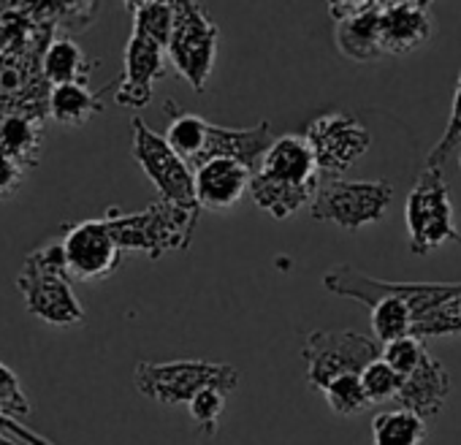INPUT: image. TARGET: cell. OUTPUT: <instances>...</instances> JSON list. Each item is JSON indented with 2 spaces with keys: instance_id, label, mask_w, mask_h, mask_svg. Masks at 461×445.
I'll return each instance as SVG.
<instances>
[{
  "instance_id": "603a6c76",
  "label": "cell",
  "mask_w": 461,
  "mask_h": 445,
  "mask_svg": "<svg viewBox=\"0 0 461 445\" xmlns=\"http://www.w3.org/2000/svg\"><path fill=\"white\" fill-rule=\"evenodd\" d=\"M412 326L415 321L404 302L393 296H383L372 304V331L380 345L396 342L402 337H412Z\"/></svg>"
},
{
  "instance_id": "cb8c5ba5",
  "label": "cell",
  "mask_w": 461,
  "mask_h": 445,
  "mask_svg": "<svg viewBox=\"0 0 461 445\" xmlns=\"http://www.w3.org/2000/svg\"><path fill=\"white\" fill-rule=\"evenodd\" d=\"M131 17H133V28L144 31L147 36H152L155 41H160L168 50V39L174 31V4L171 0H139V4H125Z\"/></svg>"
},
{
  "instance_id": "7402d4cb",
  "label": "cell",
  "mask_w": 461,
  "mask_h": 445,
  "mask_svg": "<svg viewBox=\"0 0 461 445\" xmlns=\"http://www.w3.org/2000/svg\"><path fill=\"white\" fill-rule=\"evenodd\" d=\"M166 112H174V104H171V101L166 104ZM206 125H209V123H206L203 117H198V114H193V112H182V109H176V112L171 114V120H168L166 141L171 144V150H174L182 160H187L190 168L195 166V160H198V155H201V150H203Z\"/></svg>"
},
{
  "instance_id": "30bf717a",
  "label": "cell",
  "mask_w": 461,
  "mask_h": 445,
  "mask_svg": "<svg viewBox=\"0 0 461 445\" xmlns=\"http://www.w3.org/2000/svg\"><path fill=\"white\" fill-rule=\"evenodd\" d=\"M133 158L144 168V174L152 179L163 201L179 204V206H198L195 201V174L182 160L166 136L155 133L141 117H133Z\"/></svg>"
},
{
  "instance_id": "4fadbf2b",
  "label": "cell",
  "mask_w": 461,
  "mask_h": 445,
  "mask_svg": "<svg viewBox=\"0 0 461 445\" xmlns=\"http://www.w3.org/2000/svg\"><path fill=\"white\" fill-rule=\"evenodd\" d=\"M380 12L383 0H337L329 6L334 20V41L345 58L356 63H372L383 58Z\"/></svg>"
},
{
  "instance_id": "d6986e66",
  "label": "cell",
  "mask_w": 461,
  "mask_h": 445,
  "mask_svg": "<svg viewBox=\"0 0 461 445\" xmlns=\"http://www.w3.org/2000/svg\"><path fill=\"white\" fill-rule=\"evenodd\" d=\"M95 63L85 58V52L79 50V44L68 36H58L50 50L44 52L41 60V74L47 79L50 87H60V85H87L90 74H93Z\"/></svg>"
},
{
  "instance_id": "d4e9b609",
  "label": "cell",
  "mask_w": 461,
  "mask_h": 445,
  "mask_svg": "<svg viewBox=\"0 0 461 445\" xmlns=\"http://www.w3.org/2000/svg\"><path fill=\"white\" fill-rule=\"evenodd\" d=\"M323 396L339 415H356L369 407V399L361 386V375H342V377L331 380L323 388Z\"/></svg>"
},
{
  "instance_id": "ffe728a7",
  "label": "cell",
  "mask_w": 461,
  "mask_h": 445,
  "mask_svg": "<svg viewBox=\"0 0 461 445\" xmlns=\"http://www.w3.org/2000/svg\"><path fill=\"white\" fill-rule=\"evenodd\" d=\"M50 117L63 128H82L93 114L104 112V101L87 85H60L50 90Z\"/></svg>"
},
{
  "instance_id": "f546056e",
  "label": "cell",
  "mask_w": 461,
  "mask_h": 445,
  "mask_svg": "<svg viewBox=\"0 0 461 445\" xmlns=\"http://www.w3.org/2000/svg\"><path fill=\"white\" fill-rule=\"evenodd\" d=\"M187 407H190V418L195 421L198 431L214 434L217 431V423H220V415L225 410V394L222 391H214V388H206Z\"/></svg>"
},
{
  "instance_id": "5bb4252c",
  "label": "cell",
  "mask_w": 461,
  "mask_h": 445,
  "mask_svg": "<svg viewBox=\"0 0 461 445\" xmlns=\"http://www.w3.org/2000/svg\"><path fill=\"white\" fill-rule=\"evenodd\" d=\"M166 47L133 28L125 47L122 79L114 87V101L128 109H144L152 101V87L166 77Z\"/></svg>"
},
{
  "instance_id": "8992f818",
  "label": "cell",
  "mask_w": 461,
  "mask_h": 445,
  "mask_svg": "<svg viewBox=\"0 0 461 445\" xmlns=\"http://www.w3.org/2000/svg\"><path fill=\"white\" fill-rule=\"evenodd\" d=\"M217 47H220V31L209 20V14L198 4H190V0L174 4V31L166 55L174 71L195 93H203L209 85L217 60Z\"/></svg>"
},
{
  "instance_id": "1f68e13d",
  "label": "cell",
  "mask_w": 461,
  "mask_h": 445,
  "mask_svg": "<svg viewBox=\"0 0 461 445\" xmlns=\"http://www.w3.org/2000/svg\"><path fill=\"white\" fill-rule=\"evenodd\" d=\"M0 445H17L14 440H9L6 434H0Z\"/></svg>"
},
{
  "instance_id": "e0dca14e",
  "label": "cell",
  "mask_w": 461,
  "mask_h": 445,
  "mask_svg": "<svg viewBox=\"0 0 461 445\" xmlns=\"http://www.w3.org/2000/svg\"><path fill=\"white\" fill-rule=\"evenodd\" d=\"M41 106H14L0 117V155L12 158L25 171L39 166L44 150V120Z\"/></svg>"
},
{
  "instance_id": "9a60e30c",
  "label": "cell",
  "mask_w": 461,
  "mask_h": 445,
  "mask_svg": "<svg viewBox=\"0 0 461 445\" xmlns=\"http://www.w3.org/2000/svg\"><path fill=\"white\" fill-rule=\"evenodd\" d=\"M434 36L431 4L426 0H383L380 44L383 55H410L426 47Z\"/></svg>"
},
{
  "instance_id": "484cf974",
  "label": "cell",
  "mask_w": 461,
  "mask_h": 445,
  "mask_svg": "<svg viewBox=\"0 0 461 445\" xmlns=\"http://www.w3.org/2000/svg\"><path fill=\"white\" fill-rule=\"evenodd\" d=\"M361 386H364V394H366L369 404H375V402L396 399V394L402 388V377L383 359H377L361 372Z\"/></svg>"
},
{
  "instance_id": "5b68a950",
  "label": "cell",
  "mask_w": 461,
  "mask_h": 445,
  "mask_svg": "<svg viewBox=\"0 0 461 445\" xmlns=\"http://www.w3.org/2000/svg\"><path fill=\"white\" fill-rule=\"evenodd\" d=\"M323 286L331 294L358 299L369 307L383 296H393L407 304L415 323L426 321L429 315L439 313L442 307H447L453 299L461 296V283H383V280H372L350 267H339V269L329 272L323 277Z\"/></svg>"
},
{
  "instance_id": "9c48e42d",
  "label": "cell",
  "mask_w": 461,
  "mask_h": 445,
  "mask_svg": "<svg viewBox=\"0 0 461 445\" xmlns=\"http://www.w3.org/2000/svg\"><path fill=\"white\" fill-rule=\"evenodd\" d=\"M380 356L383 345L375 337L358 331H312L304 345L307 383L323 391L342 375H361Z\"/></svg>"
},
{
  "instance_id": "6da1fadb",
  "label": "cell",
  "mask_w": 461,
  "mask_h": 445,
  "mask_svg": "<svg viewBox=\"0 0 461 445\" xmlns=\"http://www.w3.org/2000/svg\"><path fill=\"white\" fill-rule=\"evenodd\" d=\"M321 187V168L304 136H280L264 152L250 179L253 201L277 220L312 204Z\"/></svg>"
},
{
  "instance_id": "44dd1931",
  "label": "cell",
  "mask_w": 461,
  "mask_h": 445,
  "mask_svg": "<svg viewBox=\"0 0 461 445\" xmlns=\"http://www.w3.org/2000/svg\"><path fill=\"white\" fill-rule=\"evenodd\" d=\"M426 421L404 407L385 410L372 418V445H420Z\"/></svg>"
},
{
  "instance_id": "f1b7e54d",
  "label": "cell",
  "mask_w": 461,
  "mask_h": 445,
  "mask_svg": "<svg viewBox=\"0 0 461 445\" xmlns=\"http://www.w3.org/2000/svg\"><path fill=\"white\" fill-rule=\"evenodd\" d=\"M31 415V402L23 391L17 372L0 364V418H25Z\"/></svg>"
},
{
  "instance_id": "83f0119b",
  "label": "cell",
  "mask_w": 461,
  "mask_h": 445,
  "mask_svg": "<svg viewBox=\"0 0 461 445\" xmlns=\"http://www.w3.org/2000/svg\"><path fill=\"white\" fill-rule=\"evenodd\" d=\"M423 356H426L423 340H418V337H402V340H396V342L383 345V356H380V359L404 380V377L420 364Z\"/></svg>"
},
{
  "instance_id": "8fae6325",
  "label": "cell",
  "mask_w": 461,
  "mask_h": 445,
  "mask_svg": "<svg viewBox=\"0 0 461 445\" xmlns=\"http://www.w3.org/2000/svg\"><path fill=\"white\" fill-rule=\"evenodd\" d=\"M66 275L77 283H98L112 277L122 264V250L106 220H82L63 229Z\"/></svg>"
},
{
  "instance_id": "ba28073f",
  "label": "cell",
  "mask_w": 461,
  "mask_h": 445,
  "mask_svg": "<svg viewBox=\"0 0 461 445\" xmlns=\"http://www.w3.org/2000/svg\"><path fill=\"white\" fill-rule=\"evenodd\" d=\"M393 201V185L388 179L375 182H350V179H326L321 182L310 214L321 222H334L345 232H358L369 222H380L385 209Z\"/></svg>"
},
{
  "instance_id": "4316f807",
  "label": "cell",
  "mask_w": 461,
  "mask_h": 445,
  "mask_svg": "<svg viewBox=\"0 0 461 445\" xmlns=\"http://www.w3.org/2000/svg\"><path fill=\"white\" fill-rule=\"evenodd\" d=\"M458 141H461V74H458V82H456V95H453V106H450V117H447L445 133L434 144V150L429 152L426 168H442L445 160L458 150Z\"/></svg>"
},
{
  "instance_id": "52a82bcc",
  "label": "cell",
  "mask_w": 461,
  "mask_h": 445,
  "mask_svg": "<svg viewBox=\"0 0 461 445\" xmlns=\"http://www.w3.org/2000/svg\"><path fill=\"white\" fill-rule=\"evenodd\" d=\"M404 220L412 256H429L445 242H461V234L453 226V206L442 168H423L415 179L404 204Z\"/></svg>"
},
{
  "instance_id": "7a4b0ae2",
  "label": "cell",
  "mask_w": 461,
  "mask_h": 445,
  "mask_svg": "<svg viewBox=\"0 0 461 445\" xmlns=\"http://www.w3.org/2000/svg\"><path fill=\"white\" fill-rule=\"evenodd\" d=\"M198 212L201 206H179L160 198L136 214L109 209L104 220L120 250H144L149 259H160L168 250H185L190 245Z\"/></svg>"
},
{
  "instance_id": "277c9868",
  "label": "cell",
  "mask_w": 461,
  "mask_h": 445,
  "mask_svg": "<svg viewBox=\"0 0 461 445\" xmlns=\"http://www.w3.org/2000/svg\"><path fill=\"white\" fill-rule=\"evenodd\" d=\"M136 388L163 404H190L201 391L214 388L230 394L242 372L230 364L203 361V359H179V361H141L133 372Z\"/></svg>"
},
{
  "instance_id": "ac0fdd59",
  "label": "cell",
  "mask_w": 461,
  "mask_h": 445,
  "mask_svg": "<svg viewBox=\"0 0 461 445\" xmlns=\"http://www.w3.org/2000/svg\"><path fill=\"white\" fill-rule=\"evenodd\" d=\"M450 394V375L445 369V364L439 359H434L431 353H426L420 359V364L402 380V388L396 394L399 407L426 418H434Z\"/></svg>"
},
{
  "instance_id": "7c38bea8",
  "label": "cell",
  "mask_w": 461,
  "mask_h": 445,
  "mask_svg": "<svg viewBox=\"0 0 461 445\" xmlns=\"http://www.w3.org/2000/svg\"><path fill=\"white\" fill-rule=\"evenodd\" d=\"M304 139L318 160L321 174L329 177H339L353 168L358 158H364L372 147V133L366 131V125L342 112L312 120Z\"/></svg>"
},
{
  "instance_id": "3957f363",
  "label": "cell",
  "mask_w": 461,
  "mask_h": 445,
  "mask_svg": "<svg viewBox=\"0 0 461 445\" xmlns=\"http://www.w3.org/2000/svg\"><path fill=\"white\" fill-rule=\"evenodd\" d=\"M17 288L25 296L28 313L50 326H74L85 321V310L74 296L71 280L66 275L60 240L25 259V267L17 275Z\"/></svg>"
},
{
  "instance_id": "2e32d148",
  "label": "cell",
  "mask_w": 461,
  "mask_h": 445,
  "mask_svg": "<svg viewBox=\"0 0 461 445\" xmlns=\"http://www.w3.org/2000/svg\"><path fill=\"white\" fill-rule=\"evenodd\" d=\"M195 201L201 209L222 212L242 201V195L250 190L253 171L230 158H214L201 163L195 171Z\"/></svg>"
},
{
  "instance_id": "d6a6232c",
  "label": "cell",
  "mask_w": 461,
  "mask_h": 445,
  "mask_svg": "<svg viewBox=\"0 0 461 445\" xmlns=\"http://www.w3.org/2000/svg\"><path fill=\"white\" fill-rule=\"evenodd\" d=\"M456 152H458V166H461V141H458V150Z\"/></svg>"
},
{
  "instance_id": "4dcf8cb0",
  "label": "cell",
  "mask_w": 461,
  "mask_h": 445,
  "mask_svg": "<svg viewBox=\"0 0 461 445\" xmlns=\"http://www.w3.org/2000/svg\"><path fill=\"white\" fill-rule=\"evenodd\" d=\"M25 174H28V171H25L20 163H14V160L6 158V155H0V201L9 198V195H14V193L23 187Z\"/></svg>"
}]
</instances>
